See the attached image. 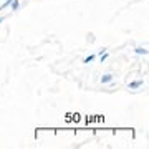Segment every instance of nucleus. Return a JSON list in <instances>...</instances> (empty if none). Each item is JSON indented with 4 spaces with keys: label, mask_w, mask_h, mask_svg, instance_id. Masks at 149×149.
<instances>
[{
    "label": "nucleus",
    "mask_w": 149,
    "mask_h": 149,
    "mask_svg": "<svg viewBox=\"0 0 149 149\" xmlns=\"http://www.w3.org/2000/svg\"><path fill=\"white\" fill-rule=\"evenodd\" d=\"M3 20H5V17H0V23H2Z\"/></svg>",
    "instance_id": "nucleus-8"
},
{
    "label": "nucleus",
    "mask_w": 149,
    "mask_h": 149,
    "mask_svg": "<svg viewBox=\"0 0 149 149\" xmlns=\"http://www.w3.org/2000/svg\"><path fill=\"white\" fill-rule=\"evenodd\" d=\"M2 2H3V3L0 5V10H5V8H8V7H10V3L13 2V0H2Z\"/></svg>",
    "instance_id": "nucleus-4"
},
{
    "label": "nucleus",
    "mask_w": 149,
    "mask_h": 149,
    "mask_svg": "<svg viewBox=\"0 0 149 149\" xmlns=\"http://www.w3.org/2000/svg\"><path fill=\"white\" fill-rule=\"evenodd\" d=\"M143 85H144L143 80H136V81H131V83H129V88H131V90H138V88H141Z\"/></svg>",
    "instance_id": "nucleus-1"
},
{
    "label": "nucleus",
    "mask_w": 149,
    "mask_h": 149,
    "mask_svg": "<svg viewBox=\"0 0 149 149\" xmlns=\"http://www.w3.org/2000/svg\"><path fill=\"white\" fill-rule=\"evenodd\" d=\"M100 60H101V63H104V61H106V60H108V53H106V52H104V53H101V55H100Z\"/></svg>",
    "instance_id": "nucleus-6"
},
{
    "label": "nucleus",
    "mask_w": 149,
    "mask_h": 149,
    "mask_svg": "<svg viewBox=\"0 0 149 149\" xmlns=\"http://www.w3.org/2000/svg\"><path fill=\"white\" fill-rule=\"evenodd\" d=\"M134 52H136V55H143V56H146V55H148V50H146V48H136V50H134Z\"/></svg>",
    "instance_id": "nucleus-5"
},
{
    "label": "nucleus",
    "mask_w": 149,
    "mask_h": 149,
    "mask_svg": "<svg viewBox=\"0 0 149 149\" xmlns=\"http://www.w3.org/2000/svg\"><path fill=\"white\" fill-rule=\"evenodd\" d=\"M93 60H95V55H90V56H86V58H85V61H83V63H91Z\"/></svg>",
    "instance_id": "nucleus-7"
},
{
    "label": "nucleus",
    "mask_w": 149,
    "mask_h": 149,
    "mask_svg": "<svg viewBox=\"0 0 149 149\" xmlns=\"http://www.w3.org/2000/svg\"><path fill=\"white\" fill-rule=\"evenodd\" d=\"M18 8H20V0H13V2H12L10 3V10H18Z\"/></svg>",
    "instance_id": "nucleus-3"
},
{
    "label": "nucleus",
    "mask_w": 149,
    "mask_h": 149,
    "mask_svg": "<svg viewBox=\"0 0 149 149\" xmlns=\"http://www.w3.org/2000/svg\"><path fill=\"white\" fill-rule=\"evenodd\" d=\"M113 81V74L111 73H108V74H103L101 76V83L104 85V83H111Z\"/></svg>",
    "instance_id": "nucleus-2"
},
{
    "label": "nucleus",
    "mask_w": 149,
    "mask_h": 149,
    "mask_svg": "<svg viewBox=\"0 0 149 149\" xmlns=\"http://www.w3.org/2000/svg\"><path fill=\"white\" fill-rule=\"evenodd\" d=\"M0 2H2V0H0Z\"/></svg>",
    "instance_id": "nucleus-9"
}]
</instances>
